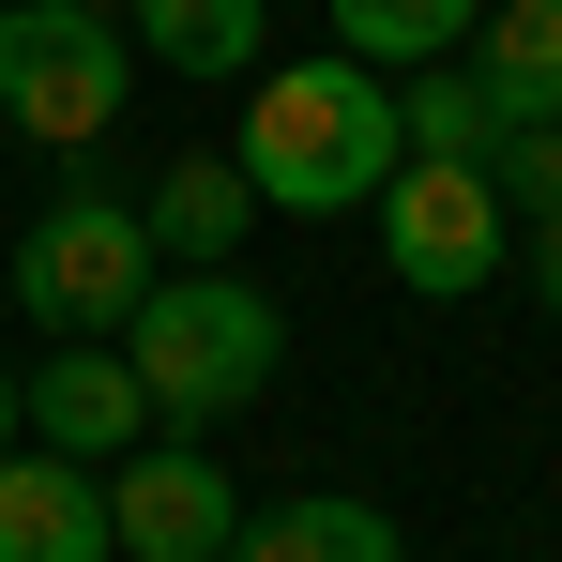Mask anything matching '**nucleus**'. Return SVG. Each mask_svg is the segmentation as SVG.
<instances>
[{"mask_svg": "<svg viewBox=\"0 0 562 562\" xmlns=\"http://www.w3.org/2000/svg\"><path fill=\"white\" fill-rule=\"evenodd\" d=\"M228 168L259 183V213H366L395 183V77H366L350 46L274 61L259 106H244V137H228Z\"/></svg>", "mask_w": 562, "mask_h": 562, "instance_id": "f257e3e1", "label": "nucleus"}, {"mask_svg": "<svg viewBox=\"0 0 562 562\" xmlns=\"http://www.w3.org/2000/svg\"><path fill=\"white\" fill-rule=\"evenodd\" d=\"M122 366H137V395H153L168 441H213L244 395H274L289 319H274V289H244L228 259H213V274H153L137 319H122Z\"/></svg>", "mask_w": 562, "mask_h": 562, "instance_id": "f03ea898", "label": "nucleus"}, {"mask_svg": "<svg viewBox=\"0 0 562 562\" xmlns=\"http://www.w3.org/2000/svg\"><path fill=\"white\" fill-rule=\"evenodd\" d=\"M153 274H168V259H153L137 198L61 183L46 213H31V244H15V319H31V335H122Z\"/></svg>", "mask_w": 562, "mask_h": 562, "instance_id": "7ed1b4c3", "label": "nucleus"}, {"mask_svg": "<svg viewBox=\"0 0 562 562\" xmlns=\"http://www.w3.org/2000/svg\"><path fill=\"white\" fill-rule=\"evenodd\" d=\"M137 92V46L122 15H77V0H0V122L46 137V153H92Z\"/></svg>", "mask_w": 562, "mask_h": 562, "instance_id": "20e7f679", "label": "nucleus"}, {"mask_svg": "<svg viewBox=\"0 0 562 562\" xmlns=\"http://www.w3.org/2000/svg\"><path fill=\"white\" fill-rule=\"evenodd\" d=\"M366 213H380V274L411 289V304H471V289L517 259V213H502L486 168H411V153H395V183H380Z\"/></svg>", "mask_w": 562, "mask_h": 562, "instance_id": "39448f33", "label": "nucleus"}, {"mask_svg": "<svg viewBox=\"0 0 562 562\" xmlns=\"http://www.w3.org/2000/svg\"><path fill=\"white\" fill-rule=\"evenodd\" d=\"M106 532H122V562H228V532H244V486L198 457V441L106 457Z\"/></svg>", "mask_w": 562, "mask_h": 562, "instance_id": "423d86ee", "label": "nucleus"}, {"mask_svg": "<svg viewBox=\"0 0 562 562\" xmlns=\"http://www.w3.org/2000/svg\"><path fill=\"white\" fill-rule=\"evenodd\" d=\"M15 441H61V457H137L153 441V395H137V366L106 350V335H61L46 366H15Z\"/></svg>", "mask_w": 562, "mask_h": 562, "instance_id": "0eeeda50", "label": "nucleus"}, {"mask_svg": "<svg viewBox=\"0 0 562 562\" xmlns=\"http://www.w3.org/2000/svg\"><path fill=\"white\" fill-rule=\"evenodd\" d=\"M0 562H122L106 471L61 457V441H0Z\"/></svg>", "mask_w": 562, "mask_h": 562, "instance_id": "6e6552de", "label": "nucleus"}, {"mask_svg": "<svg viewBox=\"0 0 562 562\" xmlns=\"http://www.w3.org/2000/svg\"><path fill=\"white\" fill-rule=\"evenodd\" d=\"M137 228H153V259H168V274H213V259H244V244H259V183H244L228 153H168L153 198H137Z\"/></svg>", "mask_w": 562, "mask_h": 562, "instance_id": "1a4fd4ad", "label": "nucleus"}, {"mask_svg": "<svg viewBox=\"0 0 562 562\" xmlns=\"http://www.w3.org/2000/svg\"><path fill=\"white\" fill-rule=\"evenodd\" d=\"M502 137H517V122H502V92H486L471 61H411V77H395V153H411V168H502Z\"/></svg>", "mask_w": 562, "mask_h": 562, "instance_id": "9d476101", "label": "nucleus"}, {"mask_svg": "<svg viewBox=\"0 0 562 562\" xmlns=\"http://www.w3.org/2000/svg\"><path fill=\"white\" fill-rule=\"evenodd\" d=\"M122 46H153L168 77H259L274 0H122Z\"/></svg>", "mask_w": 562, "mask_h": 562, "instance_id": "9b49d317", "label": "nucleus"}, {"mask_svg": "<svg viewBox=\"0 0 562 562\" xmlns=\"http://www.w3.org/2000/svg\"><path fill=\"white\" fill-rule=\"evenodd\" d=\"M457 61L502 92V122H562V0H486Z\"/></svg>", "mask_w": 562, "mask_h": 562, "instance_id": "f8f14e48", "label": "nucleus"}, {"mask_svg": "<svg viewBox=\"0 0 562 562\" xmlns=\"http://www.w3.org/2000/svg\"><path fill=\"white\" fill-rule=\"evenodd\" d=\"M228 562H395V517L350 502V486H289L274 517H244Z\"/></svg>", "mask_w": 562, "mask_h": 562, "instance_id": "ddd939ff", "label": "nucleus"}, {"mask_svg": "<svg viewBox=\"0 0 562 562\" xmlns=\"http://www.w3.org/2000/svg\"><path fill=\"white\" fill-rule=\"evenodd\" d=\"M471 15H486V0H335V46H350L366 77H411V61H457Z\"/></svg>", "mask_w": 562, "mask_h": 562, "instance_id": "4468645a", "label": "nucleus"}, {"mask_svg": "<svg viewBox=\"0 0 562 562\" xmlns=\"http://www.w3.org/2000/svg\"><path fill=\"white\" fill-rule=\"evenodd\" d=\"M486 183H502V213H517V228H562V122H517Z\"/></svg>", "mask_w": 562, "mask_h": 562, "instance_id": "2eb2a0df", "label": "nucleus"}, {"mask_svg": "<svg viewBox=\"0 0 562 562\" xmlns=\"http://www.w3.org/2000/svg\"><path fill=\"white\" fill-rule=\"evenodd\" d=\"M532 289H548V304H562V228H532Z\"/></svg>", "mask_w": 562, "mask_h": 562, "instance_id": "dca6fc26", "label": "nucleus"}, {"mask_svg": "<svg viewBox=\"0 0 562 562\" xmlns=\"http://www.w3.org/2000/svg\"><path fill=\"white\" fill-rule=\"evenodd\" d=\"M0 441H15V366H0Z\"/></svg>", "mask_w": 562, "mask_h": 562, "instance_id": "f3484780", "label": "nucleus"}, {"mask_svg": "<svg viewBox=\"0 0 562 562\" xmlns=\"http://www.w3.org/2000/svg\"><path fill=\"white\" fill-rule=\"evenodd\" d=\"M77 15H122V0H77Z\"/></svg>", "mask_w": 562, "mask_h": 562, "instance_id": "a211bd4d", "label": "nucleus"}]
</instances>
